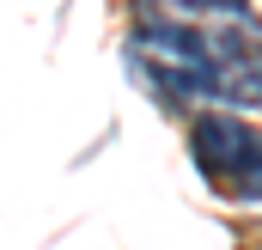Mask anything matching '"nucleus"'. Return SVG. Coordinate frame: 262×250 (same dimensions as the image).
Listing matches in <instances>:
<instances>
[{
  "mask_svg": "<svg viewBox=\"0 0 262 250\" xmlns=\"http://www.w3.org/2000/svg\"><path fill=\"white\" fill-rule=\"evenodd\" d=\"M177 6H189V12H238L244 0H177Z\"/></svg>",
  "mask_w": 262,
  "mask_h": 250,
  "instance_id": "7ed1b4c3",
  "label": "nucleus"
},
{
  "mask_svg": "<svg viewBox=\"0 0 262 250\" xmlns=\"http://www.w3.org/2000/svg\"><path fill=\"white\" fill-rule=\"evenodd\" d=\"M250 140H256V128L238 122V116H201V122H195V165H201V177L226 189L232 177H238Z\"/></svg>",
  "mask_w": 262,
  "mask_h": 250,
  "instance_id": "f257e3e1",
  "label": "nucleus"
},
{
  "mask_svg": "<svg viewBox=\"0 0 262 250\" xmlns=\"http://www.w3.org/2000/svg\"><path fill=\"white\" fill-rule=\"evenodd\" d=\"M226 195L232 201H262V128L250 140V153H244V165H238V177L226 183Z\"/></svg>",
  "mask_w": 262,
  "mask_h": 250,
  "instance_id": "f03ea898",
  "label": "nucleus"
}]
</instances>
